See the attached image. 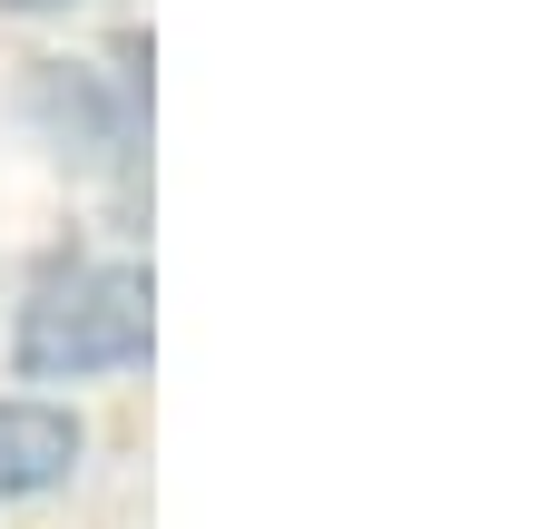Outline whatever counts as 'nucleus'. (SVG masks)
<instances>
[{"label":"nucleus","mask_w":558,"mask_h":529,"mask_svg":"<svg viewBox=\"0 0 558 529\" xmlns=\"http://www.w3.org/2000/svg\"><path fill=\"white\" fill-rule=\"evenodd\" d=\"M147 353H157V285L128 255L49 265L20 294V324H10L20 383H108V373H137Z\"/></svg>","instance_id":"f257e3e1"},{"label":"nucleus","mask_w":558,"mask_h":529,"mask_svg":"<svg viewBox=\"0 0 558 529\" xmlns=\"http://www.w3.org/2000/svg\"><path fill=\"white\" fill-rule=\"evenodd\" d=\"M20 98H29V118H39V137H49L59 157H78V167L128 157V147H137V118H147L137 79H108V69H88V59H39Z\"/></svg>","instance_id":"f03ea898"},{"label":"nucleus","mask_w":558,"mask_h":529,"mask_svg":"<svg viewBox=\"0 0 558 529\" xmlns=\"http://www.w3.org/2000/svg\"><path fill=\"white\" fill-rule=\"evenodd\" d=\"M88 461V422L49 393H0V501H49Z\"/></svg>","instance_id":"7ed1b4c3"},{"label":"nucleus","mask_w":558,"mask_h":529,"mask_svg":"<svg viewBox=\"0 0 558 529\" xmlns=\"http://www.w3.org/2000/svg\"><path fill=\"white\" fill-rule=\"evenodd\" d=\"M0 10H59V0H0Z\"/></svg>","instance_id":"20e7f679"}]
</instances>
